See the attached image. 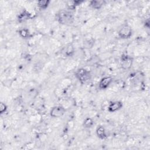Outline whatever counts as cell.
Masks as SVG:
<instances>
[{"mask_svg": "<svg viewBox=\"0 0 150 150\" xmlns=\"http://www.w3.org/2000/svg\"><path fill=\"white\" fill-rule=\"evenodd\" d=\"M50 0H39L37 2V6L40 10H46L50 4Z\"/></svg>", "mask_w": 150, "mask_h": 150, "instance_id": "14", "label": "cell"}, {"mask_svg": "<svg viewBox=\"0 0 150 150\" xmlns=\"http://www.w3.org/2000/svg\"><path fill=\"white\" fill-rule=\"evenodd\" d=\"M106 1L104 0H92L89 2V6L92 9L99 10L105 5Z\"/></svg>", "mask_w": 150, "mask_h": 150, "instance_id": "11", "label": "cell"}, {"mask_svg": "<svg viewBox=\"0 0 150 150\" xmlns=\"http://www.w3.org/2000/svg\"><path fill=\"white\" fill-rule=\"evenodd\" d=\"M18 33L19 36L24 39H28L32 36L29 30L26 28H22L18 30Z\"/></svg>", "mask_w": 150, "mask_h": 150, "instance_id": "13", "label": "cell"}, {"mask_svg": "<svg viewBox=\"0 0 150 150\" xmlns=\"http://www.w3.org/2000/svg\"><path fill=\"white\" fill-rule=\"evenodd\" d=\"M94 45V40L93 39H90L84 42V46L86 48L90 49L92 48Z\"/></svg>", "mask_w": 150, "mask_h": 150, "instance_id": "16", "label": "cell"}, {"mask_svg": "<svg viewBox=\"0 0 150 150\" xmlns=\"http://www.w3.org/2000/svg\"><path fill=\"white\" fill-rule=\"evenodd\" d=\"M117 35L121 39H128L131 38L133 35L132 28L128 23H123L119 27Z\"/></svg>", "mask_w": 150, "mask_h": 150, "instance_id": "3", "label": "cell"}, {"mask_svg": "<svg viewBox=\"0 0 150 150\" xmlns=\"http://www.w3.org/2000/svg\"><path fill=\"white\" fill-rule=\"evenodd\" d=\"M113 81V78L111 76H104L102 77L98 82V88L100 90H106L110 87Z\"/></svg>", "mask_w": 150, "mask_h": 150, "instance_id": "9", "label": "cell"}, {"mask_svg": "<svg viewBox=\"0 0 150 150\" xmlns=\"http://www.w3.org/2000/svg\"><path fill=\"white\" fill-rule=\"evenodd\" d=\"M134 58L131 56L127 54L123 53L120 57V65L121 68L124 70H129L133 64Z\"/></svg>", "mask_w": 150, "mask_h": 150, "instance_id": "4", "label": "cell"}, {"mask_svg": "<svg viewBox=\"0 0 150 150\" xmlns=\"http://www.w3.org/2000/svg\"><path fill=\"white\" fill-rule=\"evenodd\" d=\"M96 136L101 140H104L107 138V134L105 128L102 125H98L96 129Z\"/></svg>", "mask_w": 150, "mask_h": 150, "instance_id": "10", "label": "cell"}, {"mask_svg": "<svg viewBox=\"0 0 150 150\" xmlns=\"http://www.w3.org/2000/svg\"><path fill=\"white\" fill-rule=\"evenodd\" d=\"M66 111V108L63 105H55L50 109L49 114L51 117L57 118L62 117L65 114Z\"/></svg>", "mask_w": 150, "mask_h": 150, "instance_id": "5", "label": "cell"}, {"mask_svg": "<svg viewBox=\"0 0 150 150\" xmlns=\"http://www.w3.org/2000/svg\"><path fill=\"white\" fill-rule=\"evenodd\" d=\"M94 124V121L91 117H86L83 122V127L84 128L89 129L93 127Z\"/></svg>", "mask_w": 150, "mask_h": 150, "instance_id": "15", "label": "cell"}, {"mask_svg": "<svg viewBox=\"0 0 150 150\" xmlns=\"http://www.w3.org/2000/svg\"><path fill=\"white\" fill-rule=\"evenodd\" d=\"M56 19L60 25L71 26L74 22L75 17L73 12L67 9H62L56 13Z\"/></svg>", "mask_w": 150, "mask_h": 150, "instance_id": "1", "label": "cell"}, {"mask_svg": "<svg viewBox=\"0 0 150 150\" xmlns=\"http://www.w3.org/2000/svg\"><path fill=\"white\" fill-rule=\"evenodd\" d=\"M74 77L81 84H84L91 79V74L88 69L80 67L77 69L74 72Z\"/></svg>", "mask_w": 150, "mask_h": 150, "instance_id": "2", "label": "cell"}, {"mask_svg": "<svg viewBox=\"0 0 150 150\" xmlns=\"http://www.w3.org/2000/svg\"><path fill=\"white\" fill-rule=\"evenodd\" d=\"M32 17V13L29 11H28L27 9H23L22 11H21L19 13V14L17 16L16 19L19 23H22L30 19Z\"/></svg>", "mask_w": 150, "mask_h": 150, "instance_id": "8", "label": "cell"}, {"mask_svg": "<svg viewBox=\"0 0 150 150\" xmlns=\"http://www.w3.org/2000/svg\"><path fill=\"white\" fill-rule=\"evenodd\" d=\"M83 2H84L83 1H81V0L69 1L66 2V9L73 12L76 9V8L79 5H80Z\"/></svg>", "mask_w": 150, "mask_h": 150, "instance_id": "12", "label": "cell"}, {"mask_svg": "<svg viewBox=\"0 0 150 150\" xmlns=\"http://www.w3.org/2000/svg\"><path fill=\"white\" fill-rule=\"evenodd\" d=\"M123 103L121 101H111L108 103L107 107V111L111 113L115 112L121 110L123 107Z\"/></svg>", "mask_w": 150, "mask_h": 150, "instance_id": "6", "label": "cell"}, {"mask_svg": "<svg viewBox=\"0 0 150 150\" xmlns=\"http://www.w3.org/2000/svg\"><path fill=\"white\" fill-rule=\"evenodd\" d=\"M7 110H8V106L6 105V104L3 102H1L0 103V113H1V114H3L5 112H6Z\"/></svg>", "mask_w": 150, "mask_h": 150, "instance_id": "17", "label": "cell"}, {"mask_svg": "<svg viewBox=\"0 0 150 150\" xmlns=\"http://www.w3.org/2000/svg\"><path fill=\"white\" fill-rule=\"evenodd\" d=\"M60 53L66 57H72L75 53V47L72 43H69L62 49Z\"/></svg>", "mask_w": 150, "mask_h": 150, "instance_id": "7", "label": "cell"}]
</instances>
